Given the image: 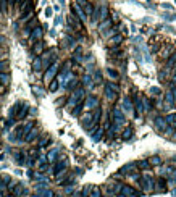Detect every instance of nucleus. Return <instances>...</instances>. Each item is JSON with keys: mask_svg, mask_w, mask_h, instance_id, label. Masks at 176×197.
<instances>
[{"mask_svg": "<svg viewBox=\"0 0 176 197\" xmlns=\"http://www.w3.org/2000/svg\"><path fill=\"white\" fill-rule=\"evenodd\" d=\"M107 86H108V87H110L111 90H113V92H116V94L119 92V87L116 86V84H113V82H108V84H107Z\"/></svg>", "mask_w": 176, "mask_h": 197, "instance_id": "30", "label": "nucleus"}, {"mask_svg": "<svg viewBox=\"0 0 176 197\" xmlns=\"http://www.w3.org/2000/svg\"><path fill=\"white\" fill-rule=\"evenodd\" d=\"M73 10L78 13V18H79V19H84V21H86V13L81 10V6H79L78 3H73Z\"/></svg>", "mask_w": 176, "mask_h": 197, "instance_id": "9", "label": "nucleus"}, {"mask_svg": "<svg viewBox=\"0 0 176 197\" xmlns=\"http://www.w3.org/2000/svg\"><path fill=\"white\" fill-rule=\"evenodd\" d=\"M150 92H152L153 95H160V94H161V90H160L158 87H150Z\"/></svg>", "mask_w": 176, "mask_h": 197, "instance_id": "32", "label": "nucleus"}, {"mask_svg": "<svg viewBox=\"0 0 176 197\" xmlns=\"http://www.w3.org/2000/svg\"><path fill=\"white\" fill-rule=\"evenodd\" d=\"M176 102V97H174V92L173 90H170V92H166V97H165V108H170L173 107Z\"/></svg>", "mask_w": 176, "mask_h": 197, "instance_id": "3", "label": "nucleus"}, {"mask_svg": "<svg viewBox=\"0 0 176 197\" xmlns=\"http://www.w3.org/2000/svg\"><path fill=\"white\" fill-rule=\"evenodd\" d=\"M155 129L160 131V132H163L166 129V121H165V118H161V116H157L155 118Z\"/></svg>", "mask_w": 176, "mask_h": 197, "instance_id": "4", "label": "nucleus"}, {"mask_svg": "<svg viewBox=\"0 0 176 197\" xmlns=\"http://www.w3.org/2000/svg\"><path fill=\"white\" fill-rule=\"evenodd\" d=\"M18 10L21 15H24V13H27V10H32V5H31V0H23L21 2V5L18 6Z\"/></svg>", "mask_w": 176, "mask_h": 197, "instance_id": "5", "label": "nucleus"}, {"mask_svg": "<svg viewBox=\"0 0 176 197\" xmlns=\"http://www.w3.org/2000/svg\"><path fill=\"white\" fill-rule=\"evenodd\" d=\"M42 48H44V44H42V42L39 40L37 44L34 45V48H32V50H34V53H36V55H39V53L42 52Z\"/></svg>", "mask_w": 176, "mask_h": 197, "instance_id": "20", "label": "nucleus"}, {"mask_svg": "<svg viewBox=\"0 0 176 197\" xmlns=\"http://www.w3.org/2000/svg\"><path fill=\"white\" fill-rule=\"evenodd\" d=\"M149 165H150V163H149L147 160H142V161H139V163H137L136 166H139V168H142V170H144V168H147Z\"/></svg>", "mask_w": 176, "mask_h": 197, "instance_id": "31", "label": "nucleus"}, {"mask_svg": "<svg viewBox=\"0 0 176 197\" xmlns=\"http://www.w3.org/2000/svg\"><path fill=\"white\" fill-rule=\"evenodd\" d=\"M124 108H126V110H131V108H132V103H131V100H129V97H124Z\"/></svg>", "mask_w": 176, "mask_h": 197, "instance_id": "27", "label": "nucleus"}, {"mask_svg": "<svg viewBox=\"0 0 176 197\" xmlns=\"http://www.w3.org/2000/svg\"><path fill=\"white\" fill-rule=\"evenodd\" d=\"M105 95H107V98L110 102H115V98H116V92H113L108 86H105Z\"/></svg>", "mask_w": 176, "mask_h": 197, "instance_id": "8", "label": "nucleus"}, {"mask_svg": "<svg viewBox=\"0 0 176 197\" xmlns=\"http://www.w3.org/2000/svg\"><path fill=\"white\" fill-rule=\"evenodd\" d=\"M131 136H132V129H131V128H126L124 132H123V139L128 140V139H131Z\"/></svg>", "mask_w": 176, "mask_h": 197, "instance_id": "21", "label": "nucleus"}, {"mask_svg": "<svg viewBox=\"0 0 176 197\" xmlns=\"http://www.w3.org/2000/svg\"><path fill=\"white\" fill-rule=\"evenodd\" d=\"M171 184H176V171L173 173V178H171Z\"/></svg>", "mask_w": 176, "mask_h": 197, "instance_id": "37", "label": "nucleus"}, {"mask_svg": "<svg viewBox=\"0 0 176 197\" xmlns=\"http://www.w3.org/2000/svg\"><path fill=\"white\" fill-rule=\"evenodd\" d=\"M68 21H69V24H71V26H74V29H76V31H81V29H82L81 21L78 19V16H76V15H73V13L68 16Z\"/></svg>", "mask_w": 176, "mask_h": 197, "instance_id": "2", "label": "nucleus"}, {"mask_svg": "<svg viewBox=\"0 0 176 197\" xmlns=\"http://www.w3.org/2000/svg\"><path fill=\"white\" fill-rule=\"evenodd\" d=\"M136 163H128V165H126V166H123L121 168V173L124 174V173H129V170H136Z\"/></svg>", "mask_w": 176, "mask_h": 197, "instance_id": "18", "label": "nucleus"}, {"mask_svg": "<svg viewBox=\"0 0 176 197\" xmlns=\"http://www.w3.org/2000/svg\"><path fill=\"white\" fill-rule=\"evenodd\" d=\"M173 195H176V189H173Z\"/></svg>", "mask_w": 176, "mask_h": 197, "instance_id": "39", "label": "nucleus"}, {"mask_svg": "<svg viewBox=\"0 0 176 197\" xmlns=\"http://www.w3.org/2000/svg\"><path fill=\"white\" fill-rule=\"evenodd\" d=\"M121 40H123V36H115V37H111L108 40V44L110 45H119V44H121Z\"/></svg>", "mask_w": 176, "mask_h": 197, "instance_id": "13", "label": "nucleus"}, {"mask_svg": "<svg viewBox=\"0 0 176 197\" xmlns=\"http://www.w3.org/2000/svg\"><path fill=\"white\" fill-rule=\"evenodd\" d=\"M82 8L86 10V15H87V16H90V15L94 13V8H92V5H90L89 2H86V3H84V5H82Z\"/></svg>", "mask_w": 176, "mask_h": 197, "instance_id": "15", "label": "nucleus"}, {"mask_svg": "<svg viewBox=\"0 0 176 197\" xmlns=\"http://www.w3.org/2000/svg\"><path fill=\"white\" fill-rule=\"evenodd\" d=\"M34 69H36V71H39V69H40V66H42V60L40 58H36V60H34Z\"/></svg>", "mask_w": 176, "mask_h": 197, "instance_id": "25", "label": "nucleus"}, {"mask_svg": "<svg viewBox=\"0 0 176 197\" xmlns=\"http://www.w3.org/2000/svg\"><path fill=\"white\" fill-rule=\"evenodd\" d=\"M110 26H111V21H110V19H107V21H103V23L100 24V31L103 32V31L107 29V27H110Z\"/></svg>", "mask_w": 176, "mask_h": 197, "instance_id": "24", "label": "nucleus"}, {"mask_svg": "<svg viewBox=\"0 0 176 197\" xmlns=\"http://www.w3.org/2000/svg\"><path fill=\"white\" fill-rule=\"evenodd\" d=\"M166 124H170L171 128H176V113H170L166 118H165Z\"/></svg>", "mask_w": 176, "mask_h": 197, "instance_id": "10", "label": "nucleus"}, {"mask_svg": "<svg viewBox=\"0 0 176 197\" xmlns=\"http://www.w3.org/2000/svg\"><path fill=\"white\" fill-rule=\"evenodd\" d=\"M100 136H102V129H98L97 134H94V140H98V139H100Z\"/></svg>", "mask_w": 176, "mask_h": 197, "instance_id": "35", "label": "nucleus"}, {"mask_svg": "<svg viewBox=\"0 0 176 197\" xmlns=\"http://www.w3.org/2000/svg\"><path fill=\"white\" fill-rule=\"evenodd\" d=\"M118 197H124V195H121V194H119V195H118Z\"/></svg>", "mask_w": 176, "mask_h": 197, "instance_id": "40", "label": "nucleus"}, {"mask_svg": "<svg viewBox=\"0 0 176 197\" xmlns=\"http://www.w3.org/2000/svg\"><path fill=\"white\" fill-rule=\"evenodd\" d=\"M176 63V53H171V57L168 58V61H166V69H171V66Z\"/></svg>", "mask_w": 176, "mask_h": 197, "instance_id": "16", "label": "nucleus"}, {"mask_svg": "<svg viewBox=\"0 0 176 197\" xmlns=\"http://www.w3.org/2000/svg\"><path fill=\"white\" fill-rule=\"evenodd\" d=\"M40 37H42V29H40V27H36V29L32 31V34L29 36V40L34 44V40H39Z\"/></svg>", "mask_w": 176, "mask_h": 197, "instance_id": "7", "label": "nucleus"}, {"mask_svg": "<svg viewBox=\"0 0 176 197\" xmlns=\"http://www.w3.org/2000/svg\"><path fill=\"white\" fill-rule=\"evenodd\" d=\"M52 195H53L52 191H44V192H42V197H52Z\"/></svg>", "mask_w": 176, "mask_h": 197, "instance_id": "34", "label": "nucleus"}, {"mask_svg": "<svg viewBox=\"0 0 176 197\" xmlns=\"http://www.w3.org/2000/svg\"><path fill=\"white\" fill-rule=\"evenodd\" d=\"M107 15H108L107 6H102V8H100V15H98V21H103L105 18H107Z\"/></svg>", "mask_w": 176, "mask_h": 197, "instance_id": "19", "label": "nucleus"}, {"mask_svg": "<svg viewBox=\"0 0 176 197\" xmlns=\"http://www.w3.org/2000/svg\"><path fill=\"white\" fill-rule=\"evenodd\" d=\"M89 197H102L100 195V189H98V187H92V194H90Z\"/></svg>", "mask_w": 176, "mask_h": 197, "instance_id": "26", "label": "nucleus"}, {"mask_svg": "<svg viewBox=\"0 0 176 197\" xmlns=\"http://www.w3.org/2000/svg\"><path fill=\"white\" fill-rule=\"evenodd\" d=\"M65 166H66V160H63V161H60V163H57V166H55V170H57V171H61Z\"/></svg>", "mask_w": 176, "mask_h": 197, "instance_id": "28", "label": "nucleus"}, {"mask_svg": "<svg viewBox=\"0 0 176 197\" xmlns=\"http://www.w3.org/2000/svg\"><path fill=\"white\" fill-rule=\"evenodd\" d=\"M149 163H152V165H160V163H161V158H160V157H152Z\"/></svg>", "mask_w": 176, "mask_h": 197, "instance_id": "29", "label": "nucleus"}, {"mask_svg": "<svg viewBox=\"0 0 176 197\" xmlns=\"http://www.w3.org/2000/svg\"><path fill=\"white\" fill-rule=\"evenodd\" d=\"M171 50H173L171 47H166L163 52H160V58H163V60H168V58H170V53H171Z\"/></svg>", "mask_w": 176, "mask_h": 197, "instance_id": "14", "label": "nucleus"}, {"mask_svg": "<svg viewBox=\"0 0 176 197\" xmlns=\"http://www.w3.org/2000/svg\"><path fill=\"white\" fill-rule=\"evenodd\" d=\"M57 69H58V68H57V65H52L50 68H48V71L45 73V79H47V81H48V79H50V78H52V76H53L55 73H57Z\"/></svg>", "mask_w": 176, "mask_h": 197, "instance_id": "11", "label": "nucleus"}, {"mask_svg": "<svg viewBox=\"0 0 176 197\" xmlns=\"http://www.w3.org/2000/svg\"><path fill=\"white\" fill-rule=\"evenodd\" d=\"M6 66H8V63H6V61H0V71H2V69H5Z\"/></svg>", "mask_w": 176, "mask_h": 197, "instance_id": "36", "label": "nucleus"}, {"mask_svg": "<svg viewBox=\"0 0 176 197\" xmlns=\"http://www.w3.org/2000/svg\"><path fill=\"white\" fill-rule=\"evenodd\" d=\"M8 81H10L8 74H2V73H0V84H8Z\"/></svg>", "mask_w": 176, "mask_h": 197, "instance_id": "23", "label": "nucleus"}, {"mask_svg": "<svg viewBox=\"0 0 176 197\" xmlns=\"http://www.w3.org/2000/svg\"><path fill=\"white\" fill-rule=\"evenodd\" d=\"M27 110H29V105H27V103H24L23 105V108H21V111H18V119H23L24 116H26V113H27Z\"/></svg>", "mask_w": 176, "mask_h": 197, "instance_id": "12", "label": "nucleus"}, {"mask_svg": "<svg viewBox=\"0 0 176 197\" xmlns=\"http://www.w3.org/2000/svg\"><path fill=\"white\" fill-rule=\"evenodd\" d=\"M107 74L110 76V78H113V79H116L118 78V71H115V69H111V68H107Z\"/></svg>", "mask_w": 176, "mask_h": 197, "instance_id": "22", "label": "nucleus"}, {"mask_svg": "<svg viewBox=\"0 0 176 197\" xmlns=\"http://www.w3.org/2000/svg\"><path fill=\"white\" fill-rule=\"evenodd\" d=\"M139 182L142 184V187H144V192H152L153 191V179L150 178V176H144L142 179H139Z\"/></svg>", "mask_w": 176, "mask_h": 197, "instance_id": "1", "label": "nucleus"}, {"mask_svg": "<svg viewBox=\"0 0 176 197\" xmlns=\"http://www.w3.org/2000/svg\"><path fill=\"white\" fill-rule=\"evenodd\" d=\"M0 92H3V86H0Z\"/></svg>", "mask_w": 176, "mask_h": 197, "instance_id": "38", "label": "nucleus"}, {"mask_svg": "<svg viewBox=\"0 0 176 197\" xmlns=\"http://www.w3.org/2000/svg\"><path fill=\"white\" fill-rule=\"evenodd\" d=\"M37 137V131L36 129H32V131H29V134H26V140H27V142H31V140H34V139H36Z\"/></svg>", "mask_w": 176, "mask_h": 197, "instance_id": "17", "label": "nucleus"}, {"mask_svg": "<svg viewBox=\"0 0 176 197\" xmlns=\"http://www.w3.org/2000/svg\"><path fill=\"white\" fill-rule=\"evenodd\" d=\"M57 87H58V79H57V81H53V82L50 84V90H55Z\"/></svg>", "mask_w": 176, "mask_h": 197, "instance_id": "33", "label": "nucleus"}, {"mask_svg": "<svg viewBox=\"0 0 176 197\" xmlns=\"http://www.w3.org/2000/svg\"><path fill=\"white\" fill-rule=\"evenodd\" d=\"M98 107V98L97 97H87V100H86V108H95Z\"/></svg>", "mask_w": 176, "mask_h": 197, "instance_id": "6", "label": "nucleus"}]
</instances>
